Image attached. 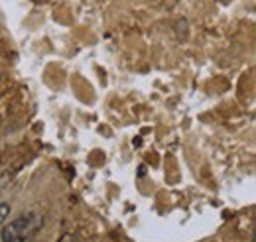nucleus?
Wrapping results in <instances>:
<instances>
[{"label":"nucleus","instance_id":"3","mask_svg":"<svg viewBox=\"0 0 256 242\" xmlns=\"http://www.w3.org/2000/svg\"><path fill=\"white\" fill-rule=\"evenodd\" d=\"M60 242H77V238H75V236H71V234H65V236H62V240Z\"/></svg>","mask_w":256,"mask_h":242},{"label":"nucleus","instance_id":"1","mask_svg":"<svg viewBox=\"0 0 256 242\" xmlns=\"http://www.w3.org/2000/svg\"><path fill=\"white\" fill-rule=\"evenodd\" d=\"M42 226V216L30 212L22 214L14 220H10L6 226H2V242H28Z\"/></svg>","mask_w":256,"mask_h":242},{"label":"nucleus","instance_id":"2","mask_svg":"<svg viewBox=\"0 0 256 242\" xmlns=\"http://www.w3.org/2000/svg\"><path fill=\"white\" fill-rule=\"evenodd\" d=\"M8 214H10V205L8 203H0V226L6 222Z\"/></svg>","mask_w":256,"mask_h":242}]
</instances>
